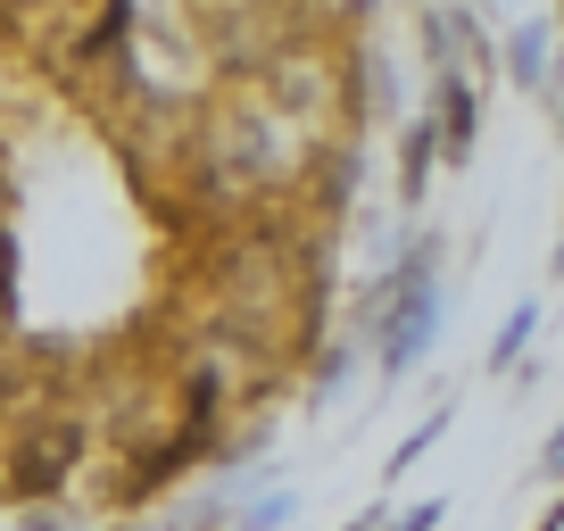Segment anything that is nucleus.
<instances>
[{
  "instance_id": "obj_1",
  "label": "nucleus",
  "mask_w": 564,
  "mask_h": 531,
  "mask_svg": "<svg viewBox=\"0 0 564 531\" xmlns=\"http://www.w3.org/2000/svg\"><path fill=\"white\" fill-rule=\"evenodd\" d=\"M432 333H441V300H432V249H415V258H406V274H390V307H382V373H390V382L423 366Z\"/></svg>"
},
{
  "instance_id": "obj_2",
  "label": "nucleus",
  "mask_w": 564,
  "mask_h": 531,
  "mask_svg": "<svg viewBox=\"0 0 564 531\" xmlns=\"http://www.w3.org/2000/svg\"><path fill=\"white\" fill-rule=\"evenodd\" d=\"M474 117H481L474 84H465V75H441V117H432V133H441L448 159H465V150H474Z\"/></svg>"
},
{
  "instance_id": "obj_3",
  "label": "nucleus",
  "mask_w": 564,
  "mask_h": 531,
  "mask_svg": "<svg viewBox=\"0 0 564 531\" xmlns=\"http://www.w3.org/2000/svg\"><path fill=\"white\" fill-rule=\"evenodd\" d=\"M58 474H67V457H58V441H34V448H25V457H18V474H9V481H18V490H51Z\"/></svg>"
},
{
  "instance_id": "obj_4",
  "label": "nucleus",
  "mask_w": 564,
  "mask_h": 531,
  "mask_svg": "<svg viewBox=\"0 0 564 531\" xmlns=\"http://www.w3.org/2000/svg\"><path fill=\"white\" fill-rule=\"evenodd\" d=\"M531 324H540V307H514V316H507V333H498V349H490V366H514V357H523V340H531Z\"/></svg>"
},
{
  "instance_id": "obj_5",
  "label": "nucleus",
  "mask_w": 564,
  "mask_h": 531,
  "mask_svg": "<svg viewBox=\"0 0 564 531\" xmlns=\"http://www.w3.org/2000/svg\"><path fill=\"white\" fill-rule=\"evenodd\" d=\"M423 166H432V124H406V183H399V199L423 192Z\"/></svg>"
},
{
  "instance_id": "obj_6",
  "label": "nucleus",
  "mask_w": 564,
  "mask_h": 531,
  "mask_svg": "<svg viewBox=\"0 0 564 531\" xmlns=\"http://www.w3.org/2000/svg\"><path fill=\"white\" fill-rule=\"evenodd\" d=\"M441 424H448V415H423V424H415V432H406V448H399V457H390V474H399V465H415V457H423V448L441 441Z\"/></svg>"
},
{
  "instance_id": "obj_7",
  "label": "nucleus",
  "mask_w": 564,
  "mask_h": 531,
  "mask_svg": "<svg viewBox=\"0 0 564 531\" xmlns=\"http://www.w3.org/2000/svg\"><path fill=\"white\" fill-rule=\"evenodd\" d=\"M514 75H523V84H540V75H547V58H540V34H514Z\"/></svg>"
},
{
  "instance_id": "obj_8",
  "label": "nucleus",
  "mask_w": 564,
  "mask_h": 531,
  "mask_svg": "<svg viewBox=\"0 0 564 531\" xmlns=\"http://www.w3.org/2000/svg\"><path fill=\"white\" fill-rule=\"evenodd\" d=\"M282 523H291V498H265V507H249L241 531H282Z\"/></svg>"
},
{
  "instance_id": "obj_9",
  "label": "nucleus",
  "mask_w": 564,
  "mask_h": 531,
  "mask_svg": "<svg viewBox=\"0 0 564 531\" xmlns=\"http://www.w3.org/2000/svg\"><path fill=\"white\" fill-rule=\"evenodd\" d=\"M432 523H441V498H423V507H406V514H399L390 531H432Z\"/></svg>"
},
{
  "instance_id": "obj_10",
  "label": "nucleus",
  "mask_w": 564,
  "mask_h": 531,
  "mask_svg": "<svg viewBox=\"0 0 564 531\" xmlns=\"http://www.w3.org/2000/svg\"><path fill=\"white\" fill-rule=\"evenodd\" d=\"M547 474H564V424H556V441H547Z\"/></svg>"
}]
</instances>
